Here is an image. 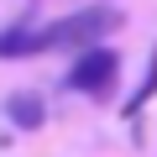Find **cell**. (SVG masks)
I'll return each mask as SVG.
<instances>
[{
  "mask_svg": "<svg viewBox=\"0 0 157 157\" xmlns=\"http://www.w3.org/2000/svg\"><path fill=\"white\" fill-rule=\"evenodd\" d=\"M121 21L126 16L115 6H84V11L42 26V52H73V58L78 52H94V47H105L110 32H121Z\"/></svg>",
  "mask_w": 157,
  "mask_h": 157,
  "instance_id": "obj_1",
  "label": "cell"
},
{
  "mask_svg": "<svg viewBox=\"0 0 157 157\" xmlns=\"http://www.w3.org/2000/svg\"><path fill=\"white\" fill-rule=\"evenodd\" d=\"M115 78H121V52L115 47H94V52H78L63 73V84L73 94H89V100H105L115 89Z\"/></svg>",
  "mask_w": 157,
  "mask_h": 157,
  "instance_id": "obj_2",
  "label": "cell"
},
{
  "mask_svg": "<svg viewBox=\"0 0 157 157\" xmlns=\"http://www.w3.org/2000/svg\"><path fill=\"white\" fill-rule=\"evenodd\" d=\"M42 52V26L32 16H21L16 26L0 32V63H11V58H37Z\"/></svg>",
  "mask_w": 157,
  "mask_h": 157,
  "instance_id": "obj_3",
  "label": "cell"
},
{
  "mask_svg": "<svg viewBox=\"0 0 157 157\" xmlns=\"http://www.w3.org/2000/svg\"><path fill=\"white\" fill-rule=\"evenodd\" d=\"M6 121H11L16 131H42V126H47V105H42V94H32V89L11 94V100H6Z\"/></svg>",
  "mask_w": 157,
  "mask_h": 157,
  "instance_id": "obj_4",
  "label": "cell"
},
{
  "mask_svg": "<svg viewBox=\"0 0 157 157\" xmlns=\"http://www.w3.org/2000/svg\"><path fill=\"white\" fill-rule=\"evenodd\" d=\"M157 94V42H152V68H147V78H141V84H136V94H131V105H126V115H136L147 100Z\"/></svg>",
  "mask_w": 157,
  "mask_h": 157,
  "instance_id": "obj_5",
  "label": "cell"
}]
</instances>
